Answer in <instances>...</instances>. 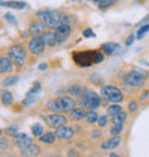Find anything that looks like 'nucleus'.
<instances>
[{
	"label": "nucleus",
	"instance_id": "2",
	"mask_svg": "<svg viewBox=\"0 0 149 157\" xmlns=\"http://www.w3.org/2000/svg\"><path fill=\"white\" fill-rule=\"evenodd\" d=\"M80 103L86 110H98L100 107L102 99H100V94H98L96 91L83 89L82 94H80Z\"/></svg>",
	"mask_w": 149,
	"mask_h": 157
},
{
	"label": "nucleus",
	"instance_id": "38",
	"mask_svg": "<svg viewBox=\"0 0 149 157\" xmlns=\"http://www.w3.org/2000/svg\"><path fill=\"white\" fill-rule=\"evenodd\" d=\"M4 20L9 21V23H12V25H17L16 17L13 16V14H9V13H6V14H4Z\"/></svg>",
	"mask_w": 149,
	"mask_h": 157
},
{
	"label": "nucleus",
	"instance_id": "46",
	"mask_svg": "<svg viewBox=\"0 0 149 157\" xmlns=\"http://www.w3.org/2000/svg\"><path fill=\"white\" fill-rule=\"evenodd\" d=\"M0 136H2V128H0Z\"/></svg>",
	"mask_w": 149,
	"mask_h": 157
},
{
	"label": "nucleus",
	"instance_id": "4",
	"mask_svg": "<svg viewBox=\"0 0 149 157\" xmlns=\"http://www.w3.org/2000/svg\"><path fill=\"white\" fill-rule=\"evenodd\" d=\"M125 82H126V84H129V86L139 87V89H141V87H143L146 84V82H148V73L143 70L135 69V70L129 71L128 75H126Z\"/></svg>",
	"mask_w": 149,
	"mask_h": 157
},
{
	"label": "nucleus",
	"instance_id": "40",
	"mask_svg": "<svg viewBox=\"0 0 149 157\" xmlns=\"http://www.w3.org/2000/svg\"><path fill=\"white\" fill-rule=\"evenodd\" d=\"M148 99H149V90H143V91H142V94H141V101H143V103H145Z\"/></svg>",
	"mask_w": 149,
	"mask_h": 157
},
{
	"label": "nucleus",
	"instance_id": "31",
	"mask_svg": "<svg viewBox=\"0 0 149 157\" xmlns=\"http://www.w3.org/2000/svg\"><path fill=\"white\" fill-rule=\"evenodd\" d=\"M122 130H123V124H113L109 133H111V136H118L122 133Z\"/></svg>",
	"mask_w": 149,
	"mask_h": 157
},
{
	"label": "nucleus",
	"instance_id": "48",
	"mask_svg": "<svg viewBox=\"0 0 149 157\" xmlns=\"http://www.w3.org/2000/svg\"><path fill=\"white\" fill-rule=\"evenodd\" d=\"M0 151H2V150H0Z\"/></svg>",
	"mask_w": 149,
	"mask_h": 157
},
{
	"label": "nucleus",
	"instance_id": "30",
	"mask_svg": "<svg viewBox=\"0 0 149 157\" xmlns=\"http://www.w3.org/2000/svg\"><path fill=\"white\" fill-rule=\"evenodd\" d=\"M95 3L100 9H108L109 6H112V4L115 3V0H95Z\"/></svg>",
	"mask_w": 149,
	"mask_h": 157
},
{
	"label": "nucleus",
	"instance_id": "25",
	"mask_svg": "<svg viewBox=\"0 0 149 157\" xmlns=\"http://www.w3.org/2000/svg\"><path fill=\"white\" fill-rule=\"evenodd\" d=\"M67 91H69V94H72V96H78V97H80V94H82V91H83V89L79 84H72L69 89H67Z\"/></svg>",
	"mask_w": 149,
	"mask_h": 157
},
{
	"label": "nucleus",
	"instance_id": "28",
	"mask_svg": "<svg viewBox=\"0 0 149 157\" xmlns=\"http://www.w3.org/2000/svg\"><path fill=\"white\" fill-rule=\"evenodd\" d=\"M19 82V76H9V77H6L2 82V84H3L4 87H9V86H13L14 83Z\"/></svg>",
	"mask_w": 149,
	"mask_h": 157
},
{
	"label": "nucleus",
	"instance_id": "44",
	"mask_svg": "<svg viewBox=\"0 0 149 157\" xmlns=\"http://www.w3.org/2000/svg\"><path fill=\"white\" fill-rule=\"evenodd\" d=\"M46 69H47V64H45V63L39 64V70H46Z\"/></svg>",
	"mask_w": 149,
	"mask_h": 157
},
{
	"label": "nucleus",
	"instance_id": "22",
	"mask_svg": "<svg viewBox=\"0 0 149 157\" xmlns=\"http://www.w3.org/2000/svg\"><path fill=\"white\" fill-rule=\"evenodd\" d=\"M98 119H99V116H98V113H96L95 110H87V112H86V116H85L86 123L93 124V123H96V121H98Z\"/></svg>",
	"mask_w": 149,
	"mask_h": 157
},
{
	"label": "nucleus",
	"instance_id": "9",
	"mask_svg": "<svg viewBox=\"0 0 149 157\" xmlns=\"http://www.w3.org/2000/svg\"><path fill=\"white\" fill-rule=\"evenodd\" d=\"M45 50V43L39 36H33L29 41V52L33 56H40Z\"/></svg>",
	"mask_w": 149,
	"mask_h": 157
},
{
	"label": "nucleus",
	"instance_id": "18",
	"mask_svg": "<svg viewBox=\"0 0 149 157\" xmlns=\"http://www.w3.org/2000/svg\"><path fill=\"white\" fill-rule=\"evenodd\" d=\"M45 26L42 25L40 21H32L29 25V32L30 34H33V36H40L43 32H45Z\"/></svg>",
	"mask_w": 149,
	"mask_h": 157
},
{
	"label": "nucleus",
	"instance_id": "10",
	"mask_svg": "<svg viewBox=\"0 0 149 157\" xmlns=\"http://www.w3.org/2000/svg\"><path fill=\"white\" fill-rule=\"evenodd\" d=\"M54 134H56V137L60 139V140H70L74 134V130H73V127H69V126L65 124V126H60V127L56 128Z\"/></svg>",
	"mask_w": 149,
	"mask_h": 157
},
{
	"label": "nucleus",
	"instance_id": "3",
	"mask_svg": "<svg viewBox=\"0 0 149 157\" xmlns=\"http://www.w3.org/2000/svg\"><path fill=\"white\" fill-rule=\"evenodd\" d=\"M7 57H9V60L12 62L13 66L20 67V66H23L26 63V60H27V53H26V49L23 46L14 44L9 49Z\"/></svg>",
	"mask_w": 149,
	"mask_h": 157
},
{
	"label": "nucleus",
	"instance_id": "6",
	"mask_svg": "<svg viewBox=\"0 0 149 157\" xmlns=\"http://www.w3.org/2000/svg\"><path fill=\"white\" fill-rule=\"evenodd\" d=\"M96 50H86V52H76L73 53V62L80 67H89L93 64V57H95Z\"/></svg>",
	"mask_w": 149,
	"mask_h": 157
},
{
	"label": "nucleus",
	"instance_id": "37",
	"mask_svg": "<svg viewBox=\"0 0 149 157\" xmlns=\"http://www.w3.org/2000/svg\"><path fill=\"white\" fill-rule=\"evenodd\" d=\"M98 126L99 127H105L106 124H108V116H99V119H98Z\"/></svg>",
	"mask_w": 149,
	"mask_h": 157
},
{
	"label": "nucleus",
	"instance_id": "41",
	"mask_svg": "<svg viewBox=\"0 0 149 157\" xmlns=\"http://www.w3.org/2000/svg\"><path fill=\"white\" fill-rule=\"evenodd\" d=\"M133 41H135V34H131L128 37V40H126V46H131Z\"/></svg>",
	"mask_w": 149,
	"mask_h": 157
},
{
	"label": "nucleus",
	"instance_id": "8",
	"mask_svg": "<svg viewBox=\"0 0 149 157\" xmlns=\"http://www.w3.org/2000/svg\"><path fill=\"white\" fill-rule=\"evenodd\" d=\"M72 32V26L70 23H60V25L54 29V34H56V39H58V43H63L69 37V34Z\"/></svg>",
	"mask_w": 149,
	"mask_h": 157
},
{
	"label": "nucleus",
	"instance_id": "26",
	"mask_svg": "<svg viewBox=\"0 0 149 157\" xmlns=\"http://www.w3.org/2000/svg\"><path fill=\"white\" fill-rule=\"evenodd\" d=\"M106 112H108L109 116H115V114H118L119 112H122V106H119L118 103H113V104H111V106H109Z\"/></svg>",
	"mask_w": 149,
	"mask_h": 157
},
{
	"label": "nucleus",
	"instance_id": "1",
	"mask_svg": "<svg viewBox=\"0 0 149 157\" xmlns=\"http://www.w3.org/2000/svg\"><path fill=\"white\" fill-rule=\"evenodd\" d=\"M47 110L52 113H65V112H70L72 109L76 107V101L69 96H62L58 99L52 100L46 104Z\"/></svg>",
	"mask_w": 149,
	"mask_h": 157
},
{
	"label": "nucleus",
	"instance_id": "15",
	"mask_svg": "<svg viewBox=\"0 0 149 157\" xmlns=\"http://www.w3.org/2000/svg\"><path fill=\"white\" fill-rule=\"evenodd\" d=\"M40 39L43 40L45 46H47V47H53V46H56V43H58L56 34H54V32H52V30L43 32V33L40 34Z\"/></svg>",
	"mask_w": 149,
	"mask_h": 157
},
{
	"label": "nucleus",
	"instance_id": "27",
	"mask_svg": "<svg viewBox=\"0 0 149 157\" xmlns=\"http://www.w3.org/2000/svg\"><path fill=\"white\" fill-rule=\"evenodd\" d=\"M43 126H42L40 123H34L33 126H32V134H33L34 137H40L42 134H43Z\"/></svg>",
	"mask_w": 149,
	"mask_h": 157
},
{
	"label": "nucleus",
	"instance_id": "20",
	"mask_svg": "<svg viewBox=\"0 0 149 157\" xmlns=\"http://www.w3.org/2000/svg\"><path fill=\"white\" fill-rule=\"evenodd\" d=\"M0 6L3 7H10V9H25L26 7V3L25 2H0Z\"/></svg>",
	"mask_w": 149,
	"mask_h": 157
},
{
	"label": "nucleus",
	"instance_id": "21",
	"mask_svg": "<svg viewBox=\"0 0 149 157\" xmlns=\"http://www.w3.org/2000/svg\"><path fill=\"white\" fill-rule=\"evenodd\" d=\"M126 119H128V113L122 110V112H119L118 114L112 116V123L113 124H123L125 121H126Z\"/></svg>",
	"mask_w": 149,
	"mask_h": 157
},
{
	"label": "nucleus",
	"instance_id": "7",
	"mask_svg": "<svg viewBox=\"0 0 149 157\" xmlns=\"http://www.w3.org/2000/svg\"><path fill=\"white\" fill-rule=\"evenodd\" d=\"M45 121L47 123V126L52 128H58L60 126L67 124V117L63 113H50L47 116H45Z\"/></svg>",
	"mask_w": 149,
	"mask_h": 157
},
{
	"label": "nucleus",
	"instance_id": "43",
	"mask_svg": "<svg viewBox=\"0 0 149 157\" xmlns=\"http://www.w3.org/2000/svg\"><path fill=\"white\" fill-rule=\"evenodd\" d=\"M78 154H79V153L76 151V150H69V153H67V156H70V157H72V156H78Z\"/></svg>",
	"mask_w": 149,
	"mask_h": 157
},
{
	"label": "nucleus",
	"instance_id": "16",
	"mask_svg": "<svg viewBox=\"0 0 149 157\" xmlns=\"http://www.w3.org/2000/svg\"><path fill=\"white\" fill-rule=\"evenodd\" d=\"M85 116H86V112L83 107H74L69 112V117L67 119L73 120V121H80V120H85Z\"/></svg>",
	"mask_w": 149,
	"mask_h": 157
},
{
	"label": "nucleus",
	"instance_id": "33",
	"mask_svg": "<svg viewBox=\"0 0 149 157\" xmlns=\"http://www.w3.org/2000/svg\"><path fill=\"white\" fill-rule=\"evenodd\" d=\"M138 109H139V101H136V100L129 101V104H128V110H129V112L135 113V112H138Z\"/></svg>",
	"mask_w": 149,
	"mask_h": 157
},
{
	"label": "nucleus",
	"instance_id": "35",
	"mask_svg": "<svg viewBox=\"0 0 149 157\" xmlns=\"http://www.w3.org/2000/svg\"><path fill=\"white\" fill-rule=\"evenodd\" d=\"M10 147V143H9L7 139H4V137H0V150L4 151V150H7Z\"/></svg>",
	"mask_w": 149,
	"mask_h": 157
},
{
	"label": "nucleus",
	"instance_id": "29",
	"mask_svg": "<svg viewBox=\"0 0 149 157\" xmlns=\"http://www.w3.org/2000/svg\"><path fill=\"white\" fill-rule=\"evenodd\" d=\"M40 90H42V84L40 83H34L33 87L27 91V94L26 96H34V94H40Z\"/></svg>",
	"mask_w": 149,
	"mask_h": 157
},
{
	"label": "nucleus",
	"instance_id": "36",
	"mask_svg": "<svg viewBox=\"0 0 149 157\" xmlns=\"http://www.w3.org/2000/svg\"><path fill=\"white\" fill-rule=\"evenodd\" d=\"M16 133H19V127L17 126H9L6 128V134H9V136H14Z\"/></svg>",
	"mask_w": 149,
	"mask_h": 157
},
{
	"label": "nucleus",
	"instance_id": "47",
	"mask_svg": "<svg viewBox=\"0 0 149 157\" xmlns=\"http://www.w3.org/2000/svg\"><path fill=\"white\" fill-rule=\"evenodd\" d=\"M0 2H3V0H0Z\"/></svg>",
	"mask_w": 149,
	"mask_h": 157
},
{
	"label": "nucleus",
	"instance_id": "32",
	"mask_svg": "<svg viewBox=\"0 0 149 157\" xmlns=\"http://www.w3.org/2000/svg\"><path fill=\"white\" fill-rule=\"evenodd\" d=\"M148 32H149V25H148V23H145L143 26H141V29L138 30L136 39H143V36H145Z\"/></svg>",
	"mask_w": 149,
	"mask_h": 157
},
{
	"label": "nucleus",
	"instance_id": "19",
	"mask_svg": "<svg viewBox=\"0 0 149 157\" xmlns=\"http://www.w3.org/2000/svg\"><path fill=\"white\" fill-rule=\"evenodd\" d=\"M56 134L52 132H47V133H43L40 137H39V140L42 141V143H45V144H53L54 141H56Z\"/></svg>",
	"mask_w": 149,
	"mask_h": 157
},
{
	"label": "nucleus",
	"instance_id": "14",
	"mask_svg": "<svg viewBox=\"0 0 149 157\" xmlns=\"http://www.w3.org/2000/svg\"><path fill=\"white\" fill-rule=\"evenodd\" d=\"M120 141H122V139H120L119 134H118V136H112L111 139L105 140L100 147H102V150H113V149H116V147H119Z\"/></svg>",
	"mask_w": 149,
	"mask_h": 157
},
{
	"label": "nucleus",
	"instance_id": "11",
	"mask_svg": "<svg viewBox=\"0 0 149 157\" xmlns=\"http://www.w3.org/2000/svg\"><path fill=\"white\" fill-rule=\"evenodd\" d=\"M32 143V137H29L26 133H16L13 136V144L17 146L19 149H23L26 146H29Z\"/></svg>",
	"mask_w": 149,
	"mask_h": 157
},
{
	"label": "nucleus",
	"instance_id": "24",
	"mask_svg": "<svg viewBox=\"0 0 149 157\" xmlns=\"http://www.w3.org/2000/svg\"><path fill=\"white\" fill-rule=\"evenodd\" d=\"M39 99H40V97H39V94H34V96H26V99L23 100V106H25V107H27V106H32V104H34V103H37V101H39Z\"/></svg>",
	"mask_w": 149,
	"mask_h": 157
},
{
	"label": "nucleus",
	"instance_id": "5",
	"mask_svg": "<svg viewBox=\"0 0 149 157\" xmlns=\"http://www.w3.org/2000/svg\"><path fill=\"white\" fill-rule=\"evenodd\" d=\"M100 97L111 103H120L123 100V93L115 86H103L100 89Z\"/></svg>",
	"mask_w": 149,
	"mask_h": 157
},
{
	"label": "nucleus",
	"instance_id": "13",
	"mask_svg": "<svg viewBox=\"0 0 149 157\" xmlns=\"http://www.w3.org/2000/svg\"><path fill=\"white\" fill-rule=\"evenodd\" d=\"M40 147L37 144H34L33 141L30 143L29 146H26V147H23V149H20V154L23 157H33V156H39L40 154Z\"/></svg>",
	"mask_w": 149,
	"mask_h": 157
},
{
	"label": "nucleus",
	"instance_id": "12",
	"mask_svg": "<svg viewBox=\"0 0 149 157\" xmlns=\"http://www.w3.org/2000/svg\"><path fill=\"white\" fill-rule=\"evenodd\" d=\"M100 52L103 54H108V56H115L120 52V46L115 41H106L100 46Z\"/></svg>",
	"mask_w": 149,
	"mask_h": 157
},
{
	"label": "nucleus",
	"instance_id": "45",
	"mask_svg": "<svg viewBox=\"0 0 149 157\" xmlns=\"http://www.w3.org/2000/svg\"><path fill=\"white\" fill-rule=\"evenodd\" d=\"M109 156H111V157H118L119 154H116V153H109Z\"/></svg>",
	"mask_w": 149,
	"mask_h": 157
},
{
	"label": "nucleus",
	"instance_id": "42",
	"mask_svg": "<svg viewBox=\"0 0 149 157\" xmlns=\"http://www.w3.org/2000/svg\"><path fill=\"white\" fill-rule=\"evenodd\" d=\"M148 20H149V14H148V16L145 17V19H142V20L139 21V23H138L136 26H142V25H145V23H146V21H148Z\"/></svg>",
	"mask_w": 149,
	"mask_h": 157
},
{
	"label": "nucleus",
	"instance_id": "34",
	"mask_svg": "<svg viewBox=\"0 0 149 157\" xmlns=\"http://www.w3.org/2000/svg\"><path fill=\"white\" fill-rule=\"evenodd\" d=\"M103 59H105V56H103V53L102 52H95V57H93V64H99V63H102L103 62Z\"/></svg>",
	"mask_w": 149,
	"mask_h": 157
},
{
	"label": "nucleus",
	"instance_id": "17",
	"mask_svg": "<svg viewBox=\"0 0 149 157\" xmlns=\"http://www.w3.org/2000/svg\"><path fill=\"white\" fill-rule=\"evenodd\" d=\"M13 70V64L9 57H0V75H6Z\"/></svg>",
	"mask_w": 149,
	"mask_h": 157
},
{
	"label": "nucleus",
	"instance_id": "23",
	"mask_svg": "<svg viewBox=\"0 0 149 157\" xmlns=\"http://www.w3.org/2000/svg\"><path fill=\"white\" fill-rule=\"evenodd\" d=\"M0 100H2V103L4 106H10L13 103V96L10 91H3L2 94H0Z\"/></svg>",
	"mask_w": 149,
	"mask_h": 157
},
{
	"label": "nucleus",
	"instance_id": "39",
	"mask_svg": "<svg viewBox=\"0 0 149 157\" xmlns=\"http://www.w3.org/2000/svg\"><path fill=\"white\" fill-rule=\"evenodd\" d=\"M83 36L85 37H95V33H93L92 29H85L83 30Z\"/></svg>",
	"mask_w": 149,
	"mask_h": 157
}]
</instances>
